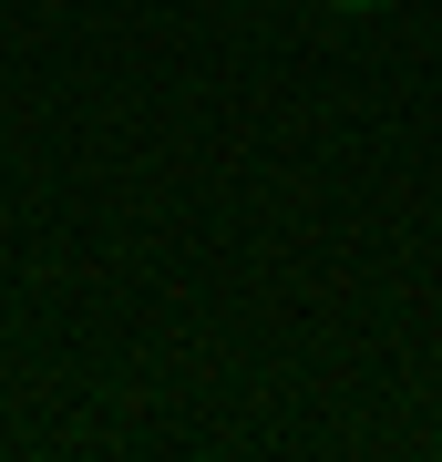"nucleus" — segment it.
Segmentation results:
<instances>
[{
	"mask_svg": "<svg viewBox=\"0 0 442 462\" xmlns=\"http://www.w3.org/2000/svg\"><path fill=\"white\" fill-rule=\"evenodd\" d=\"M329 11H371V0H329Z\"/></svg>",
	"mask_w": 442,
	"mask_h": 462,
	"instance_id": "obj_1",
	"label": "nucleus"
}]
</instances>
